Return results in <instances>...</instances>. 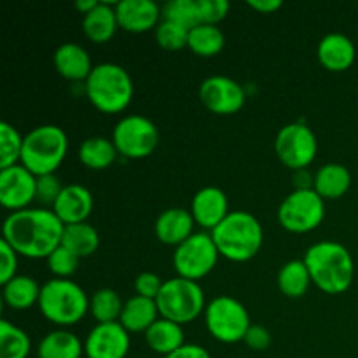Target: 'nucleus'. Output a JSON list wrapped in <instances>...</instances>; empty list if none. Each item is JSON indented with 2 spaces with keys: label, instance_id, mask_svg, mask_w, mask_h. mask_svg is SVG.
Here are the masks:
<instances>
[{
  "label": "nucleus",
  "instance_id": "nucleus-1",
  "mask_svg": "<svg viewBox=\"0 0 358 358\" xmlns=\"http://www.w3.org/2000/svg\"><path fill=\"white\" fill-rule=\"evenodd\" d=\"M65 224L49 208H24L10 212L2 226V240L17 255L48 259L62 245Z\"/></svg>",
  "mask_w": 358,
  "mask_h": 358
},
{
  "label": "nucleus",
  "instance_id": "nucleus-2",
  "mask_svg": "<svg viewBox=\"0 0 358 358\" xmlns=\"http://www.w3.org/2000/svg\"><path fill=\"white\" fill-rule=\"evenodd\" d=\"M303 261L310 271L311 282L322 292L338 296L352 287L355 262L345 245L338 241H318L308 248Z\"/></svg>",
  "mask_w": 358,
  "mask_h": 358
},
{
  "label": "nucleus",
  "instance_id": "nucleus-3",
  "mask_svg": "<svg viewBox=\"0 0 358 358\" xmlns=\"http://www.w3.org/2000/svg\"><path fill=\"white\" fill-rule=\"evenodd\" d=\"M212 238L222 257L233 262H247L259 254L264 243V229L257 217L245 210L231 212L215 229Z\"/></svg>",
  "mask_w": 358,
  "mask_h": 358
},
{
  "label": "nucleus",
  "instance_id": "nucleus-4",
  "mask_svg": "<svg viewBox=\"0 0 358 358\" xmlns=\"http://www.w3.org/2000/svg\"><path fill=\"white\" fill-rule=\"evenodd\" d=\"M87 100L103 114H119L129 107L135 94L133 79L117 63H100L84 83Z\"/></svg>",
  "mask_w": 358,
  "mask_h": 358
},
{
  "label": "nucleus",
  "instance_id": "nucleus-5",
  "mask_svg": "<svg viewBox=\"0 0 358 358\" xmlns=\"http://www.w3.org/2000/svg\"><path fill=\"white\" fill-rule=\"evenodd\" d=\"M38 310L51 324L65 329L76 325L90 311V297L79 283L52 278L42 285Z\"/></svg>",
  "mask_w": 358,
  "mask_h": 358
},
{
  "label": "nucleus",
  "instance_id": "nucleus-6",
  "mask_svg": "<svg viewBox=\"0 0 358 358\" xmlns=\"http://www.w3.org/2000/svg\"><path fill=\"white\" fill-rule=\"evenodd\" d=\"M69 152V136L56 124H42L24 135L21 163L35 177L55 175Z\"/></svg>",
  "mask_w": 358,
  "mask_h": 358
},
{
  "label": "nucleus",
  "instance_id": "nucleus-7",
  "mask_svg": "<svg viewBox=\"0 0 358 358\" xmlns=\"http://www.w3.org/2000/svg\"><path fill=\"white\" fill-rule=\"evenodd\" d=\"M156 303L161 318H166L178 325L191 324L206 310V299L201 285L182 276H175L164 282Z\"/></svg>",
  "mask_w": 358,
  "mask_h": 358
},
{
  "label": "nucleus",
  "instance_id": "nucleus-8",
  "mask_svg": "<svg viewBox=\"0 0 358 358\" xmlns=\"http://www.w3.org/2000/svg\"><path fill=\"white\" fill-rule=\"evenodd\" d=\"M205 324L213 339L234 345L243 341L252 322L243 303L231 296H219L206 304Z\"/></svg>",
  "mask_w": 358,
  "mask_h": 358
},
{
  "label": "nucleus",
  "instance_id": "nucleus-9",
  "mask_svg": "<svg viewBox=\"0 0 358 358\" xmlns=\"http://www.w3.org/2000/svg\"><path fill=\"white\" fill-rule=\"evenodd\" d=\"M219 257L220 254L212 234L201 231V233H194L175 248L173 266L177 276L198 282L213 271Z\"/></svg>",
  "mask_w": 358,
  "mask_h": 358
},
{
  "label": "nucleus",
  "instance_id": "nucleus-10",
  "mask_svg": "<svg viewBox=\"0 0 358 358\" xmlns=\"http://www.w3.org/2000/svg\"><path fill=\"white\" fill-rule=\"evenodd\" d=\"M112 142L119 156L128 159H143L154 154L159 143L157 126L145 115L131 114L122 117L112 131Z\"/></svg>",
  "mask_w": 358,
  "mask_h": 358
},
{
  "label": "nucleus",
  "instance_id": "nucleus-11",
  "mask_svg": "<svg viewBox=\"0 0 358 358\" xmlns=\"http://www.w3.org/2000/svg\"><path fill=\"white\" fill-rule=\"evenodd\" d=\"M325 219V201L313 191L294 189L278 208V220L289 233L304 234L317 229Z\"/></svg>",
  "mask_w": 358,
  "mask_h": 358
},
{
  "label": "nucleus",
  "instance_id": "nucleus-12",
  "mask_svg": "<svg viewBox=\"0 0 358 358\" xmlns=\"http://www.w3.org/2000/svg\"><path fill=\"white\" fill-rule=\"evenodd\" d=\"M275 152L290 170H308L318 152V140L313 129L304 122H290L278 131Z\"/></svg>",
  "mask_w": 358,
  "mask_h": 358
},
{
  "label": "nucleus",
  "instance_id": "nucleus-13",
  "mask_svg": "<svg viewBox=\"0 0 358 358\" xmlns=\"http://www.w3.org/2000/svg\"><path fill=\"white\" fill-rule=\"evenodd\" d=\"M199 100L217 115H233L243 108L247 94L238 80L227 76H210L199 86Z\"/></svg>",
  "mask_w": 358,
  "mask_h": 358
},
{
  "label": "nucleus",
  "instance_id": "nucleus-14",
  "mask_svg": "<svg viewBox=\"0 0 358 358\" xmlns=\"http://www.w3.org/2000/svg\"><path fill=\"white\" fill-rule=\"evenodd\" d=\"M37 177L28 171L23 164L0 170V203L10 212L28 208L35 201Z\"/></svg>",
  "mask_w": 358,
  "mask_h": 358
},
{
  "label": "nucleus",
  "instance_id": "nucleus-15",
  "mask_svg": "<svg viewBox=\"0 0 358 358\" xmlns=\"http://www.w3.org/2000/svg\"><path fill=\"white\" fill-rule=\"evenodd\" d=\"M129 346V332L119 322L96 324L84 341V353L87 358H126Z\"/></svg>",
  "mask_w": 358,
  "mask_h": 358
},
{
  "label": "nucleus",
  "instance_id": "nucleus-16",
  "mask_svg": "<svg viewBox=\"0 0 358 358\" xmlns=\"http://www.w3.org/2000/svg\"><path fill=\"white\" fill-rule=\"evenodd\" d=\"M114 6L119 28L129 34L156 30L163 20V10L152 0H121Z\"/></svg>",
  "mask_w": 358,
  "mask_h": 358
},
{
  "label": "nucleus",
  "instance_id": "nucleus-17",
  "mask_svg": "<svg viewBox=\"0 0 358 358\" xmlns=\"http://www.w3.org/2000/svg\"><path fill=\"white\" fill-rule=\"evenodd\" d=\"M189 210L194 217V222L208 233H212L231 213L226 192L213 185L199 189L192 198Z\"/></svg>",
  "mask_w": 358,
  "mask_h": 358
},
{
  "label": "nucleus",
  "instance_id": "nucleus-18",
  "mask_svg": "<svg viewBox=\"0 0 358 358\" xmlns=\"http://www.w3.org/2000/svg\"><path fill=\"white\" fill-rule=\"evenodd\" d=\"M51 210L65 226L87 222V217L93 212V194L80 184L65 185Z\"/></svg>",
  "mask_w": 358,
  "mask_h": 358
},
{
  "label": "nucleus",
  "instance_id": "nucleus-19",
  "mask_svg": "<svg viewBox=\"0 0 358 358\" xmlns=\"http://www.w3.org/2000/svg\"><path fill=\"white\" fill-rule=\"evenodd\" d=\"M194 226L196 222L191 210L173 206L159 213L154 224V233L161 243L177 248L194 234Z\"/></svg>",
  "mask_w": 358,
  "mask_h": 358
},
{
  "label": "nucleus",
  "instance_id": "nucleus-20",
  "mask_svg": "<svg viewBox=\"0 0 358 358\" xmlns=\"http://www.w3.org/2000/svg\"><path fill=\"white\" fill-rule=\"evenodd\" d=\"M318 62L331 72H345L355 63L357 48L345 34H327L317 48Z\"/></svg>",
  "mask_w": 358,
  "mask_h": 358
},
{
  "label": "nucleus",
  "instance_id": "nucleus-21",
  "mask_svg": "<svg viewBox=\"0 0 358 358\" xmlns=\"http://www.w3.org/2000/svg\"><path fill=\"white\" fill-rule=\"evenodd\" d=\"M52 63H55L56 72L63 79L73 80V83H77V80L86 83V79L94 69L90 52L76 42H65V44L59 45L52 55Z\"/></svg>",
  "mask_w": 358,
  "mask_h": 358
},
{
  "label": "nucleus",
  "instance_id": "nucleus-22",
  "mask_svg": "<svg viewBox=\"0 0 358 358\" xmlns=\"http://www.w3.org/2000/svg\"><path fill=\"white\" fill-rule=\"evenodd\" d=\"M161 318L159 308L154 299H147L142 296H133L129 297L122 308L121 318L119 324L129 332V334H138L143 332L145 334L154 324Z\"/></svg>",
  "mask_w": 358,
  "mask_h": 358
},
{
  "label": "nucleus",
  "instance_id": "nucleus-23",
  "mask_svg": "<svg viewBox=\"0 0 358 358\" xmlns=\"http://www.w3.org/2000/svg\"><path fill=\"white\" fill-rule=\"evenodd\" d=\"M119 30L115 6L100 2L91 13L83 16V31L94 44H105Z\"/></svg>",
  "mask_w": 358,
  "mask_h": 358
},
{
  "label": "nucleus",
  "instance_id": "nucleus-24",
  "mask_svg": "<svg viewBox=\"0 0 358 358\" xmlns=\"http://www.w3.org/2000/svg\"><path fill=\"white\" fill-rule=\"evenodd\" d=\"M352 187V173L345 164L327 163L315 173L313 191L322 199H339Z\"/></svg>",
  "mask_w": 358,
  "mask_h": 358
},
{
  "label": "nucleus",
  "instance_id": "nucleus-25",
  "mask_svg": "<svg viewBox=\"0 0 358 358\" xmlns=\"http://www.w3.org/2000/svg\"><path fill=\"white\" fill-rule=\"evenodd\" d=\"M41 290L42 287L38 285L37 280L27 275H17L2 285V299L10 310L24 311L35 304L38 306Z\"/></svg>",
  "mask_w": 358,
  "mask_h": 358
},
{
  "label": "nucleus",
  "instance_id": "nucleus-26",
  "mask_svg": "<svg viewBox=\"0 0 358 358\" xmlns=\"http://www.w3.org/2000/svg\"><path fill=\"white\" fill-rule=\"evenodd\" d=\"M83 353V341L66 329L48 332L37 346L38 358H80Z\"/></svg>",
  "mask_w": 358,
  "mask_h": 358
},
{
  "label": "nucleus",
  "instance_id": "nucleus-27",
  "mask_svg": "<svg viewBox=\"0 0 358 358\" xmlns=\"http://www.w3.org/2000/svg\"><path fill=\"white\" fill-rule=\"evenodd\" d=\"M145 343L152 352L166 357L185 345L184 327L166 318H159L145 332Z\"/></svg>",
  "mask_w": 358,
  "mask_h": 358
},
{
  "label": "nucleus",
  "instance_id": "nucleus-28",
  "mask_svg": "<svg viewBox=\"0 0 358 358\" xmlns=\"http://www.w3.org/2000/svg\"><path fill=\"white\" fill-rule=\"evenodd\" d=\"M77 156H79V161L84 166L90 168V170L100 171L112 166V163L117 159L119 152L112 138L91 136V138H86L80 143Z\"/></svg>",
  "mask_w": 358,
  "mask_h": 358
},
{
  "label": "nucleus",
  "instance_id": "nucleus-29",
  "mask_svg": "<svg viewBox=\"0 0 358 358\" xmlns=\"http://www.w3.org/2000/svg\"><path fill=\"white\" fill-rule=\"evenodd\" d=\"M62 245L79 259L90 257L100 247V234L87 222L70 224L63 229Z\"/></svg>",
  "mask_w": 358,
  "mask_h": 358
},
{
  "label": "nucleus",
  "instance_id": "nucleus-30",
  "mask_svg": "<svg viewBox=\"0 0 358 358\" xmlns=\"http://www.w3.org/2000/svg\"><path fill=\"white\" fill-rule=\"evenodd\" d=\"M311 276L304 261H289L282 266L278 271V289L283 296L290 299H299L308 292L311 285Z\"/></svg>",
  "mask_w": 358,
  "mask_h": 358
},
{
  "label": "nucleus",
  "instance_id": "nucleus-31",
  "mask_svg": "<svg viewBox=\"0 0 358 358\" xmlns=\"http://www.w3.org/2000/svg\"><path fill=\"white\" fill-rule=\"evenodd\" d=\"M224 44H226V37L217 24H198L189 30L187 48L203 58H212L219 55L224 49Z\"/></svg>",
  "mask_w": 358,
  "mask_h": 358
},
{
  "label": "nucleus",
  "instance_id": "nucleus-32",
  "mask_svg": "<svg viewBox=\"0 0 358 358\" xmlns=\"http://www.w3.org/2000/svg\"><path fill=\"white\" fill-rule=\"evenodd\" d=\"M121 296L112 289H100L90 297V313L98 324H114L119 322L122 313Z\"/></svg>",
  "mask_w": 358,
  "mask_h": 358
},
{
  "label": "nucleus",
  "instance_id": "nucleus-33",
  "mask_svg": "<svg viewBox=\"0 0 358 358\" xmlns=\"http://www.w3.org/2000/svg\"><path fill=\"white\" fill-rule=\"evenodd\" d=\"M31 341L23 329L9 320L0 322V358H28Z\"/></svg>",
  "mask_w": 358,
  "mask_h": 358
},
{
  "label": "nucleus",
  "instance_id": "nucleus-34",
  "mask_svg": "<svg viewBox=\"0 0 358 358\" xmlns=\"http://www.w3.org/2000/svg\"><path fill=\"white\" fill-rule=\"evenodd\" d=\"M24 136L9 122H0V170L21 163Z\"/></svg>",
  "mask_w": 358,
  "mask_h": 358
},
{
  "label": "nucleus",
  "instance_id": "nucleus-35",
  "mask_svg": "<svg viewBox=\"0 0 358 358\" xmlns=\"http://www.w3.org/2000/svg\"><path fill=\"white\" fill-rule=\"evenodd\" d=\"M161 10H163V20L182 24L187 30H192L199 24L198 0H171L164 3Z\"/></svg>",
  "mask_w": 358,
  "mask_h": 358
},
{
  "label": "nucleus",
  "instance_id": "nucleus-36",
  "mask_svg": "<svg viewBox=\"0 0 358 358\" xmlns=\"http://www.w3.org/2000/svg\"><path fill=\"white\" fill-rule=\"evenodd\" d=\"M156 41L166 51H178V49L187 48L189 30L182 24L173 23V21L161 20L156 30Z\"/></svg>",
  "mask_w": 358,
  "mask_h": 358
},
{
  "label": "nucleus",
  "instance_id": "nucleus-37",
  "mask_svg": "<svg viewBox=\"0 0 358 358\" xmlns=\"http://www.w3.org/2000/svg\"><path fill=\"white\" fill-rule=\"evenodd\" d=\"M48 268L49 271L52 273L55 278H66L70 280V276L76 275L77 268H79V262L80 259L77 257L76 254L65 248L63 245H59L48 259Z\"/></svg>",
  "mask_w": 358,
  "mask_h": 358
},
{
  "label": "nucleus",
  "instance_id": "nucleus-38",
  "mask_svg": "<svg viewBox=\"0 0 358 358\" xmlns=\"http://www.w3.org/2000/svg\"><path fill=\"white\" fill-rule=\"evenodd\" d=\"M231 3L227 0H198L199 24H217L229 14Z\"/></svg>",
  "mask_w": 358,
  "mask_h": 358
},
{
  "label": "nucleus",
  "instance_id": "nucleus-39",
  "mask_svg": "<svg viewBox=\"0 0 358 358\" xmlns=\"http://www.w3.org/2000/svg\"><path fill=\"white\" fill-rule=\"evenodd\" d=\"M63 187L59 178L56 175H42V177H37V192H35V201L42 203L45 206H55L56 199L62 194Z\"/></svg>",
  "mask_w": 358,
  "mask_h": 358
},
{
  "label": "nucleus",
  "instance_id": "nucleus-40",
  "mask_svg": "<svg viewBox=\"0 0 358 358\" xmlns=\"http://www.w3.org/2000/svg\"><path fill=\"white\" fill-rule=\"evenodd\" d=\"M17 252L7 241H0V283L7 282L17 276Z\"/></svg>",
  "mask_w": 358,
  "mask_h": 358
},
{
  "label": "nucleus",
  "instance_id": "nucleus-41",
  "mask_svg": "<svg viewBox=\"0 0 358 358\" xmlns=\"http://www.w3.org/2000/svg\"><path fill=\"white\" fill-rule=\"evenodd\" d=\"M164 282L156 275V273H140L135 278V294L136 296L147 297V299H157Z\"/></svg>",
  "mask_w": 358,
  "mask_h": 358
},
{
  "label": "nucleus",
  "instance_id": "nucleus-42",
  "mask_svg": "<svg viewBox=\"0 0 358 358\" xmlns=\"http://www.w3.org/2000/svg\"><path fill=\"white\" fill-rule=\"evenodd\" d=\"M243 343L248 348L254 350V352H262V350H268L271 346V332L266 327H262V325L252 324Z\"/></svg>",
  "mask_w": 358,
  "mask_h": 358
},
{
  "label": "nucleus",
  "instance_id": "nucleus-43",
  "mask_svg": "<svg viewBox=\"0 0 358 358\" xmlns=\"http://www.w3.org/2000/svg\"><path fill=\"white\" fill-rule=\"evenodd\" d=\"M163 358H212V357H210L208 350L203 348V346L185 343V345L180 346L177 352L170 353V355H166Z\"/></svg>",
  "mask_w": 358,
  "mask_h": 358
},
{
  "label": "nucleus",
  "instance_id": "nucleus-44",
  "mask_svg": "<svg viewBox=\"0 0 358 358\" xmlns=\"http://www.w3.org/2000/svg\"><path fill=\"white\" fill-rule=\"evenodd\" d=\"M294 184H296V191H308L313 189L315 175H311L308 170H297L294 171Z\"/></svg>",
  "mask_w": 358,
  "mask_h": 358
},
{
  "label": "nucleus",
  "instance_id": "nucleus-45",
  "mask_svg": "<svg viewBox=\"0 0 358 358\" xmlns=\"http://www.w3.org/2000/svg\"><path fill=\"white\" fill-rule=\"evenodd\" d=\"M247 6L262 14H271L275 10H278L283 3L280 0H248Z\"/></svg>",
  "mask_w": 358,
  "mask_h": 358
},
{
  "label": "nucleus",
  "instance_id": "nucleus-46",
  "mask_svg": "<svg viewBox=\"0 0 358 358\" xmlns=\"http://www.w3.org/2000/svg\"><path fill=\"white\" fill-rule=\"evenodd\" d=\"M100 2H96V0H77L76 2V9L79 10L83 16H86L87 13H91V10L94 9V7L98 6Z\"/></svg>",
  "mask_w": 358,
  "mask_h": 358
}]
</instances>
